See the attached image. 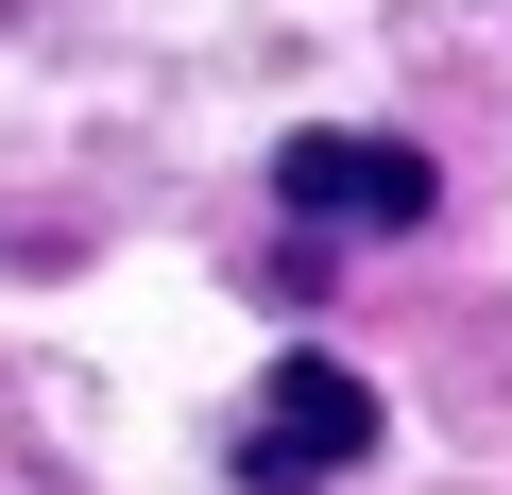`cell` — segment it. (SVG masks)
Instances as JSON below:
<instances>
[{
	"label": "cell",
	"mask_w": 512,
	"mask_h": 495,
	"mask_svg": "<svg viewBox=\"0 0 512 495\" xmlns=\"http://www.w3.org/2000/svg\"><path fill=\"white\" fill-rule=\"evenodd\" d=\"M359 461H376V376H359V359L291 342L274 376L239 393V495H325V478H359Z\"/></svg>",
	"instance_id": "cell-1"
},
{
	"label": "cell",
	"mask_w": 512,
	"mask_h": 495,
	"mask_svg": "<svg viewBox=\"0 0 512 495\" xmlns=\"http://www.w3.org/2000/svg\"><path fill=\"white\" fill-rule=\"evenodd\" d=\"M274 188H291V222H359V239H410V222L444 205L410 137H291V154H274Z\"/></svg>",
	"instance_id": "cell-2"
}]
</instances>
